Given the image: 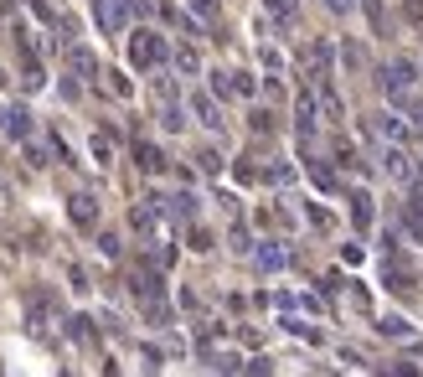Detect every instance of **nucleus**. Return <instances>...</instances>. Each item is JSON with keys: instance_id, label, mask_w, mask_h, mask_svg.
<instances>
[{"instance_id": "obj_1", "label": "nucleus", "mask_w": 423, "mask_h": 377, "mask_svg": "<svg viewBox=\"0 0 423 377\" xmlns=\"http://www.w3.org/2000/svg\"><path fill=\"white\" fill-rule=\"evenodd\" d=\"M165 57H170V47H165V36H161V31L140 26V31L129 36V68H135V73H155Z\"/></svg>"}, {"instance_id": "obj_2", "label": "nucleus", "mask_w": 423, "mask_h": 377, "mask_svg": "<svg viewBox=\"0 0 423 377\" xmlns=\"http://www.w3.org/2000/svg\"><path fill=\"white\" fill-rule=\"evenodd\" d=\"M377 77H382V94H387L392 103H398L403 94H413V83H418V68H413L408 57H392V62H387V68H382Z\"/></svg>"}, {"instance_id": "obj_3", "label": "nucleus", "mask_w": 423, "mask_h": 377, "mask_svg": "<svg viewBox=\"0 0 423 377\" xmlns=\"http://www.w3.org/2000/svg\"><path fill=\"white\" fill-rule=\"evenodd\" d=\"M94 21H98V31H124L129 21H135V6L129 0H94Z\"/></svg>"}, {"instance_id": "obj_4", "label": "nucleus", "mask_w": 423, "mask_h": 377, "mask_svg": "<svg viewBox=\"0 0 423 377\" xmlns=\"http://www.w3.org/2000/svg\"><path fill=\"white\" fill-rule=\"evenodd\" d=\"M68 217H73V228L94 232L98 228V197H94V191H73V197H68Z\"/></svg>"}, {"instance_id": "obj_5", "label": "nucleus", "mask_w": 423, "mask_h": 377, "mask_svg": "<svg viewBox=\"0 0 423 377\" xmlns=\"http://www.w3.org/2000/svg\"><path fill=\"white\" fill-rule=\"evenodd\" d=\"M382 171H387L392 181H398V186H413V181H418V165L408 161L403 150H387V155H382Z\"/></svg>"}, {"instance_id": "obj_6", "label": "nucleus", "mask_w": 423, "mask_h": 377, "mask_svg": "<svg viewBox=\"0 0 423 377\" xmlns=\"http://www.w3.org/2000/svg\"><path fill=\"white\" fill-rule=\"evenodd\" d=\"M253 264H258V274H279V269L289 264V249H284V243H258Z\"/></svg>"}, {"instance_id": "obj_7", "label": "nucleus", "mask_w": 423, "mask_h": 377, "mask_svg": "<svg viewBox=\"0 0 423 377\" xmlns=\"http://www.w3.org/2000/svg\"><path fill=\"white\" fill-rule=\"evenodd\" d=\"M351 223L362 228V232L377 223V202H372V191H351Z\"/></svg>"}, {"instance_id": "obj_8", "label": "nucleus", "mask_w": 423, "mask_h": 377, "mask_svg": "<svg viewBox=\"0 0 423 377\" xmlns=\"http://www.w3.org/2000/svg\"><path fill=\"white\" fill-rule=\"evenodd\" d=\"M191 114L207 129H222V109H217V98H212V94H191Z\"/></svg>"}, {"instance_id": "obj_9", "label": "nucleus", "mask_w": 423, "mask_h": 377, "mask_svg": "<svg viewBox=\"0 0 423 377\" xmlns=\"http://www.w3.org/2000/svg\"><path fill=\"white\" fill-rule=\"evenodd\" d=\"M295 129H299V140H315V98L310 94H299V103H295Z\"/></svg>"}, {"instance_id": "obj_10", "label": "nucleus", "mask_w": 423, "mask_h": 377, "mask_svg": "<svg viewBox=\"0 0 423 377\" xmlns=\"http://www.w3.org/2000/svg\"><path fill=\"white\" fill-rule=\"evenodd\" d=\"M372 124L382 129V140H398V145H403V140H413V129H408V119H398V114H377Z\"/></svg>"}, {"instance_id": "obj_11", "label": "nucleus", "mask_w": 423, "mask_h": 377, "mask_svg": "<svg viewBox=\"0 0 423 377\" xmlns=\"http://www.w3.org/2000/svg\"><path fill=\"white\" fill-rule=\"evenodd\" d=\"M305 73L325 83V73H330V42H315V47H310V57H305Z\"/></svg>"}, {"instance_id": "obj_12", "label": "nucleus", "mask_w": 423, "mask_h": 377, "mask_svg": "<svg viewBox=\"0 0 423 377\" xmlns=\"http://www.w3.org/2000/svg\"><path fill=\"white\" fill-rule=\"evenodd\" d=\"M377 331H382V336H398V341H418L413 320H403V316H382V320H377Z\"/></svg>"}, {"instance_id": "obj_13", "label": "nucleus", "mask_w": 423, "mask_h": 377, "mask_svg": "<svg viewBox=\"0 0 423 377\" xmlns=\"http://www.w3.org/2000/svg\"><path fill=\"white\" fill-rule=\"evenodd\" d=\"M6 135L26 145V140H31V114H26V109H6Z\"/></svg>"}, {"instance_id": "obj_14", "label": "nucleus", "mask_w": 423, "mask_h": 377, "mask_svg": "<svg viewBox=\"0 0 423 377\" xmlns=\"http://www.w3.org/2000/svg\"><path fill=\"white\" fill-rule=\"evenodd\" d=\"M68 336H73V346H94L98 326H94L88 316H68Z\"/></svg>"}, {"instance_id": "obj_15", "label": "nucleus", "mask_w": 423, "mask_h": 377, "mask_svg": "<svg viewBox=\"0 0 423 377\" xmlns=\"http://www.w3.org/2000/svg\"><path fill=\"white\" fill-rule=\"evenodd\" d=\"M73 73L77 77H98V62H94V52H88V47H73Z\"/></svg>"}, {"instance_id": "obj_16", "label": "nucleus", "mask_w": 423, "mask_h": 377, "mask_svg": "<svg viewBox=\"0 0 423 377\" xmlns=\"http://www.w3.org/2000/svg\"><path fill=\"white\" fill-rule=\"evenodd\" d=\"M258 181H269V186H289V181H295V165H289V161H274Z\"/></svg>"}, {"instance_id": "obj_17", "label": "nucleus", "mask_w": 423, "mask_h": 377, "mask_svg": "<svg viewBox=\"0 0 423 377\" xmlns=\"http://www.w3.org/2000/svg\"><path fill=\"white\" fill-rule=\"evenodd\" d=\"M135 161L144 165V171H165V155L155 150V145H135Z\"/></svg>"}, {"instance_id": "obj_18", "label": "nucleus", "mask_w": 423, "mask_h": 377, "mask_svg": "<svg viewBox=\"0 0 423 377\" xmlns=\"http://www.w3.org/2000/svg\"><path fill=\"white\" fill-rule=\"evenodd\" d=\"M310 176H315V186H320V191H336V171H330L325 161H310Z\"/></svg>"}, {"instance_id": "obj_19", "label": "nucleus", "mask_w": 423, "mask_h": 377, "mask_svg": "<svg viewBox=\"0 0 423 377\" xmlns=\"http://www.w3.org/2000/svg\"><path fill=\"white\" fill-rule=\"evenodd\" d=\"M109 135H114V129H98V135H94V155H98L103 165L114 161V140H109Z\"/></svg>"}, {"instance_id": "obj_20", "label": "nucleus", "mask_w": 423, "mask_h": 377, "mask_svg": "<svg viewBox=\"0 0 423 377\" xmlns=\"http://www.w3.org/2000/svg\"><path fill=\"white\" fill-rule=\"evenodd\" d=\"M176 68H181V73H196V68H202V57H196V47H176Z\"/></svg>"}, {"instance_id": "obj_21", "label": "nucleus", "mask_w": 423, "mask_h": 377, "mask_svg": "<svg viewBox=\"0 0 423 377\" xmlns=\"http://www.w3.org/2000/svg\"><path fill=\"white\" fill-rule=\"evenodd\" d=\"M263 6L274 10L279 21H295V10H299V0H263Z\"/></svg>"}, {"instance_id": "obj_22", "label": "nucleus", "mask_w": 423, "mask_h": 377, "mask_svg": "<svg viewBox=\"0 0 423 377\" xmlns=\"http://www.w3.org/2000/svg\"><path fill=\"white\" fill-rule=\"evenodd\" d=\"M191 16L212 26V21H217V0H191Z\"/></svg>"}, {"instance_id": "obj_23", "label": "nucleus", "mask_w": 423, "mask_h": 377, "mask_svg": "<svg viewBox=\"0 0 423 377\" xmlns=\"http://www.w3.org/2000/svg\"><path fill=\"white\" fill-rule=\"evenodd\" d=\"M232 73H212V94H217V98H232Z\"/></svg>"}, {"instance_id": "obj_24", "label": "nucleus", "mask_w": 423, "mask_h": 377, "mask_svg": "<svg viewBox=\"0 0 423 377\" xmlns=\"http://www.w3.org/2000/svg\"><path fill=\"white\" fill-rule=\"evenodd\" d=\"M408 232H413V238L423 243V202H413V207H408Z\"/></svg>"}, {"instance_id": "obj_25", "label": "nucleus", "mask_w": 423, "mask_h": 377, "mask_svg": "<svg viewBox=\"0 0 423 377\" xmlns=\"http://www.w3.org/2000/svg\"><path fill=\"white\" fill-rule=\"evenodd\" d=\"M57 94L73 103V98H83V83H77V77H57Z\"/></svg>"}, {"instance_id": "obj_26", "label": "nucleus", "mask_w": 423, "mask_h": 377, "mask_svg": "<svg viewBox=\"0 0 423 377\" xmlns=\"http://www.w3.org/2000/svg\"><path fill=\"white\" fill-rule=\"evenodd\" d=\"M284 326H289V331H295V336H305V341H310V346H320V331H315V326H299V320H295V316H289V320H284Z\"/></svg>"}, {"instance_id": "obj_27", "label": "nucleus", "mask_w": 423, "mask_h": 377, "mask_svg": "<svg viewBox=\"0 0 423 377\" xmlns=\"http://www.w3.org/2000/svg\"><path fill=\"white\" fill-rule=\"evenodd\" d=\"M109 88H114V98H129V77L124 73H109Z\"/></svg>"}, {"instance_id": "obj_28", "label": "nucleus", "mask_w": 423, "mask_h": 377, "mask_svg": "<svg viewBox=\"0 0 423 377\" xmlns=\"http://www.w3.org/2000/svg\"><path fill=\"white\" fill-rule=\"evenodd\" d=\"M161 124L165 129H181V109H176V103H165V109H161Z\"/></svg>"}, {"instance_id": "obj_29", "label": "nucleus", "mask_w": 423, "mask_h": 377, "mask_svg": "<svg viewBox=\"0 0 423 377\" xmlns=\"http://www.w3.org/2000/svg\"><path fill=\"white\" fill-rule=\"evenodd\" d=\"M232 83H237V98L253 94V73H232Z\"/></svg>"}, {"instance_id": "obj_30", "label": "nucleus", "mask_w": 423, "mask_h": 377, "mask_svg": "<svg viewBox=\"0 0 423 377\" xmlns=\"http://www.w3.org/2000/svg\"><path fill=\"white\" fill-rule=\"evenodd\" d=\"M341 264L356 269V264H362V249H356V243H346V249H341Z\"/></svg>"}, {"instance_id": "obj_31", "label": "nucleus", "mask_w": 423, "mask_h": 377, "mask_svg": "<svg viewBox=\"0 0 423 377\" xmlns=\"http://www.w3.org/2000/svg\"><path fill=\"white\" fill-rule=\"evenodd\" d=\"M310 223L325 232V228H330V212H325V207H310Z\"/></svg>"}, {"instance_id": "obj_32", "label": "nucleus", "mask_w": 423, "mask_h": 377, "mask_svg": "<svg viewBox=\"0 0 423 377\" xmlns=\"http://www.w3.org/2000/svg\"><path fill=\"white\" fill-rule=\"evenodd\" d=\"M98 249L114 258V253H119V238H114V232H98Z\"/></svg>"}, {"instance_id": "obj_33", "label": "nucleus", "mask_w": 423, "mask_h": 377, "mask_svg": "<svg viewBox=\"0 0 423 377\" xmlns=\"http://www.w3.org/2000/svg\"><path fill=\"white\" fill-rule=\"evenodd\" d=\"M351 6H356V0H325V10H336V16H346Z\"/></svg>"}, {"instance_id": "obj_34", "label": "nucleus", "mask_w": 423, "mask_h": 377, "mask_svg": "<svg viewBox=\"0 0 423 377\" xmlns=\"http://www.w3.org/2000/svg\"><path fill=\"white\" fill-rule=\"evenodd\" d=\"M0 124H6V109H0Z\"/></svg>"}]
</instances>
